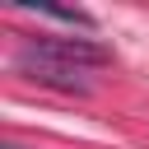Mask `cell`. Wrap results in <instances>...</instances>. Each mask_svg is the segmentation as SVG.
Instances as JSON below:
<instances>
[{
	"label": "cell",
	"mask_w": 149,
	"mask_h": 149,
	"mask_svg": "<svg viewBox=\"0 0 149 149\" xmlns=\"http://www.w3.org/2000/svg\"><path fill=\"white\" fill-rule=\"evenodd\" d=\"M23 56H37V61H56V65H70V70H102L112 61V51L93 37H28L19 47Z\"/></svg>",
	"instance_id": "cell-1"
},
{
	"label": "cell",
	"mask_w": 149,
	"mask_h": 149,
	"mask_svg": "<svg viewBox=\"0 0 149 149\" xmlns=\"http://www.w3.org/2000/svg\"><path fill=\"white\" fill-rule=\"evenodd\" d=\"M14 65H19L23 79L47 84V88H61V93H88V88H93V84L84 79V70H70V65H56V61H37V56L14 51Z\"/></svg>",
	"instance_id": "cell-2"
},
{
	"label": "cell",
	"mask_w": 149,
	"mask_h": 149,
	"mask_svg": "<svg viewBox=\"0 0 149 149\" xmlns=\"http://www.w3.org/2000/svg\"><path fill=\"white\" fill-rule=\"evenodd\" d=\"M28 14H37V19H51V23H65V28H79V33H93L98 23H93V14H84V9H65V5H23Z\"/></svg>",
	"instance_id": "cell-3"
},
{
	"label": "cell",
	"mask_w": 149,
	"mask_h": 149,
	"mask_svg": "<svg viewBox=\"0 0 149 149\" xmlns=\"http://www.w3.org/2000/svg\"><path fill=\"white\" fill-rule=\"evenodd\" d=\"M0 149H23V144H14V140H9V144H0Z\"/></svg>",
	"instance_id": "cell-4"
}]
</instances>
